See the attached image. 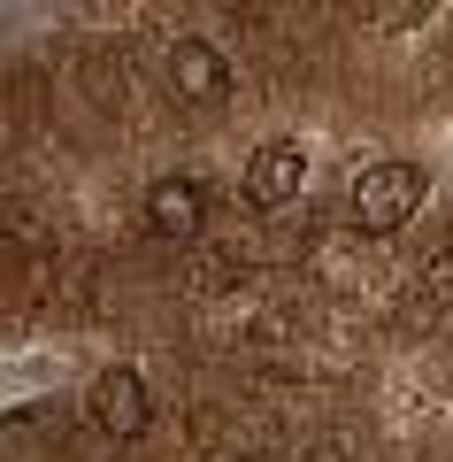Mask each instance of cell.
Returning a JSON list of instances; mask_svg holds the SVG:
<instances>
[{
	"mask_svg": "<svg viewBox=\"0 0 453 462\" xmlns=\"http://www.w3.org/2000/svg\"><path fill=\"white\" fill-rule=\"evenodd\" d=\"M300 185H308V154L292 147V139L254 147V162H246V200H254V208H285Z\"/></svg>",
	"mask_w": 453,
	"mask_h": 462,
	"instance_id": "5",
	"label": "cell"
},
{
	"mask_svg": "<svg viewBox=\"0 0 453 462\" xmlns=\"http://www.w3.org/2000/svg\"><path fill=\"white\" fill-rule=\"evenodd\" d=\"M231 462H269V455H231Z\"/></svg>",
	"mask_w": 453,
	"mask_h": 462,
	"instance_id": "6",
	"label": "cell"
},
{
	"mask_svg": "<svg viewBox=\"0 0 453 462\" xmlns=\"http://www.w3.org/2000/svg\"><path fill=\"white\" fill-rule=\"evenodd\" d=\"M85 416H93V431H108L115 447L146 439V424H154V393H146V378L131 363H108L93 370V385H85Z\"/></svg>",
	"mask_w": 453,
	"mask_h": 462,
	"instance_id": "2",
	"label": "cell"
},
{
	"mask_svg": "<svg viewBox=\"0 0 453 462\" xmlns=\"http://www.w3.org/2000/svg\"><path fill=\"white\" fill-rule=\"evenodd\" d=\"M208 224V185L200 178H154L146 185V231H154V239H193V231Z\"/></svg>",
	"mask_w": 453,
	"mask_h": 462,
	"instance_id": "4",
	"label": "cell"
},
{
	"mask_svg": "<svg viewBox=\"0 0 453 462\" xmlns=\"http://www.w3.org/2000/svg\"><path fill=\"white\" fill-rule=\"evenodd\" d=\"M162 78H169V100H185V108H223L231 100V54L223 47H208V39H177L169 47V62H162Z\"/></svg>",
	"mask_w": 453,
	"mask_h": 462,
	"instance_id": "3",
	"label": "cell"
},
{
	"mask_svg": "<svg viewBox=\"0 0 453 462\" xmlns=\"http://www.w3.org/2000/svg\"><path fill=\"white\" fill-rule=\"evenodd\" d=\"M430 200V178H422V162H369L354 178V224L361 231H400V224H415V208Z\"/></svg>",
	"mask_w": 453,
	"mask_h": 462,
	"instance_id": "1",
	"label": "cell"
}]
</instances>
